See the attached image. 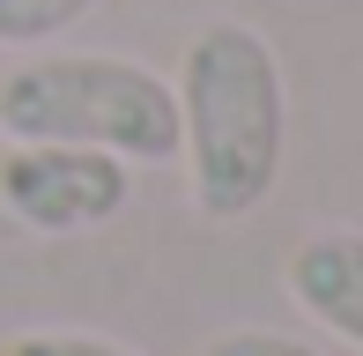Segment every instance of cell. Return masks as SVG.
I'll return each instance as SVG.
<instances>
[{
    "mask_svg": "<svg viewBox=\"0 0 363 356\" xmlns=\"http://www.w3.org/2000/svg\"><path fill=\"white\" fill-rule=\"evenodd\" d=\"M134 193V171L104 149L74 141H8L0 156V208L38 238H74L111 223Z\"/></svg>",
    "mask_w": 363,
    "mask_h": 356,
    "instance_id": "3",
    "label": "cell"
},
{
    "mask_svg": "<svg viewBox=\"0 0 363 356\" xmlns=\"http://www.w3.org/2000/svg\"><path fill=\"white\" fill-rule=\"evenodd\" d=\"M96 0H0V45H45L74 30Z\"/></svg>",
    "mask_w": 363,
    "mask_h": 356,
    "instance_id": "5",
    "label": "cell"
},
{
    "mask_svg": "<svg viewBox=\"0 0 363 356\" xmlns=\"http://www.w3.org/2000/svg\"><path fill=\"white\" fill-rule=\"evenodd\" d=\"M0 134L8 141H74L119 164H171L178 156V89L119 52H52L23 60L0 82Z\"/></svg>",
    "mask_w": 363,
    "mask_h": 356,
    "instance_id": "2",
    "label": "cell"
},
{
    "mask_svg": "<svg viewBox=\"0 0 363 356\" xmlns=\"http://www.w3.org/2000/svg\"><path fill=\"white\" fill-rule=\"evenodd\" d=\"M282 282L304 319H319L326 334L363 349V230H311L289 252Z\"/></svg>",
    "mask_w": 363,
    "mask_h": 356,
    "instance_id": "4",
    "label": "cell"
},
{
    "mask_svg": "<svg viewBox=\"0 0 363 356\" xmlns=\"http://www.w3.org/2000/svg\"><path fill=\"white\" fill-rule=\"evenodd\" d=\"M193 356H326V349L296 342V334H274V327H223V334H208Z\"/></svg>",
    "mask_w": 363,
    "mask_h": 356,
    "instance_id": "7",
    "label": "cell"
},
{
    "mask_svg": "<svg viewBox=\"0 0 363 356\" xmlns=\"http://www.w3.org/2000/svg\"><path fill=\"white\" fill-rule=\"evenodd\" d=\"M178 156H186L193 208L208 223H245L282 178L289 96L282 60L252 23L193 30L178 60Z\"/></svg>",
    "mask_w": 363,
    "mask_h": 356,
    "instance_id": "1",
    "label": "cell"
},
{
    "mask_svg": "<svg viewBox=\"0 0 363 356\" xmlns=\"http://www.w3.org/2000/svg\"><path fill=\"white\" fill-rule=\"evenodd\" d=\"M0 356H134V349L82 327H23V334H0Z\"/></svg>",
    "mask_w": 363,
    "mask_h": 356,
    "instance_id": "6",
    "label": "cell"
}]
</instances>
